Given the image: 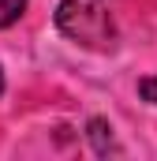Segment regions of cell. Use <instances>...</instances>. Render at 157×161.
<instances>
[{
    "label": "cell",
    "instance_id": "obj_1",
    "mask_svg": "<svg viewBox=\"0 0 157 161\" xmlns=\"http://www.w3.org/2000/svg\"><path fill=\"white\" fill-rule=\"evenodd\" d=\"M56 30L86 49H112L116 41V23L105 0H60Z\"/></svg>",
    "mask_w": 157,
    "mask_h": 161
},
{
    "label": "cell",
    "instance_id": "obj_2",
    "mask_svg": "<svg viewBox=\"0 0 157 161\" xmlns=\"http://www.w3.org/2000/svg\"><path fill=\"white\" fill-rule=\"evenodd\" d=\"M90 142H94V150H97V154L116 150V146H112V127H109L105 120H90Z\"/></svg>",
    "mask_w": 157,
    "mask_h": 161
},
{
    "label": "cell",
    "instance_id": "obj_3",
    "mask_svg": "<svg viewBox=\"0 0 157 161\" xmlns=\"http://www.w3.org/2000/svg\"><path fill=\"white\" fill-rule=\"evenodd\" d=\"M26 11V0H0V30H8L11 23H19Z\"/></svg>",
    "mask_w": 157,
    "mask_h": 161
},
{
    "label": "cell",
    "instance_id": "obj_4",
    "mask_svg": "<svg viewBox=\"0 0 157 161\" xmlns=\"http://www.w3.org/2000/svg\"><path fill=\"white\" fill-rule=\"evenodd\" d=\"M138 94H142L150 105H157V75H146V79H138Z\"/></svg>",
    "mask_w": 157,
    "mask_h": 161
},
{
    "label": "cell",
    "instance_id": "obj_5",
    "mask_svg": "<svg viewBox=\"0 0 157 161\" xmlns=\"http://www.w3.org/2000/svg\"><path fill=\"white\" fill-rule=\"evenodd\" d=\"M0 94H4V71H0Z\"/></svg>",
    "mask_w": 157,
    "mask_h": 161
}]
</instances>
